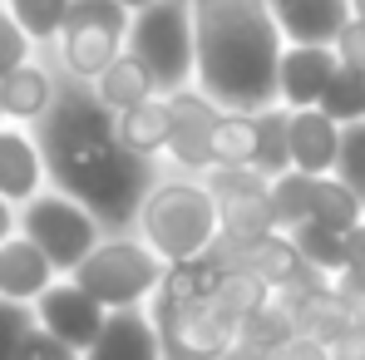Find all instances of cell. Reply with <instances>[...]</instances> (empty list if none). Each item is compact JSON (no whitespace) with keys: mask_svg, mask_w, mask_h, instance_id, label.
Instances as JSON below:
<instances>
[{"mask_svg":"<svg viewBox=\"0 0 365 360\" xmlns=\"http://www.w3.org/2000/svg\"><path fill=\"white\" fill-rule=\"evenodd\" d=\"M45 153L40 138H30L25 128H0V197L10 207H25L30 197L45 192Z\"/></svg>","mask_w":365,"mask_h":360,"instance_id":"cell-12","label":"cell"},{"mask_svg":"<svg viewBox=\"0 0 365 360\" xmlns=\"http://www.w3.org/2000/svg\"><path fill=\"white\" fill-rule=\"evenodd\" d=\"M257 158V114H227L212 128V168H252Z\"/></svg>","mask_w":365,"mask_h":360,"instance_id":"cell-25","label":"cell"},{"mask_svg":"<svg viewBox=\"0 0 365 360\" xmlns=\"http://www.w3.org/2000/svg\"><path fill=\"white\" fill-rule=\"evenodd\" d=\"M292 242H297V252L311 272H321L331 282L346 272V232L321 227V222H302V227H292Z\"/></svg>","mask_w":365,"mask_h":360,"instance_id":"cell-27","label":"cell"},{"mask_svg":"<svg viewBox=\"0 0 365 360\" xmlns=\"http://www.w3.org/2000/svg\"><path fill=\"white\" fill-rule=\"evenodd\" d=\"M69 5H74V0H5V10L15 15V25H20L35 45L60 40L64 20H69Z\"/></svg>","mask_w":365,"mask_h":360,"instance_id":"cell-29","label":"cell"},{"mask_svg":"<svg viewBox=\"0 0 365 360\" xmlns=\"http://www.w3.org/2000/svg\"><path fill=\"white\" fill-rule=\"evenodd\" d=\"M267 197H272L277 227H282V232H292V227L311 222V212H316V178H311V173H297V168H292V173L272 178Z\"/></svg>","mask_w":365,"mask_h":360,"instance_id":"cell-26","label":"cell"},{"mask_svg":"<svg viewBox=\"0 0 365 360\" xmlns=\"http://www.w3.org/2000/svg\"><path fill=\"white\" fill-rule=\"evenodd\" d=\"M133 232L168 267H182L212 252V242L222 237V212H217V197L202 187V178H158L138 207Z\"/></svg>","mask_w":365,"mask_h":360,"instance_id":"cell-3","label":"cell"},{"mask_svg":"<svg viewBox=\"0 0 365 360\" xmlns=\"http://www.w3.org/2000/svg\"><path fill=\"white\" fill-rule=\"evenodd\" d=\"M128 25H133V10H123L114 0H74L60 30V55L69 79L94 84L128 50Z\"/></svg>","mask_w":365,"mask_h":360,"instance_id":"cell-7","label":"cell"},{"mask_svg":"<svg viewBox=\"0 0 365 360\" xmlns=\"http://www.w3.org/2000/svg\"><path fill=\"white\" fill-rule=\"evenodd\" d=\"M168 158L178 163L182 173H207L212 168V128L222 119V109L192 84V89H178V94H168Z\"/></svg>","mask_w":365,"mask_h":360,"instance_id":"cell-8","label":"cell"},{"mask_svg":"<svg viewBox=\"0 0 365 360\" xmlns=\"http://www.w3.org/2000/svg\"><path fill=\"white\" fill-rule=\"evenodd\" d=\"M202 187H207L217 202H232V197L267 192L272 178H267V173H257V168H207V173H202Z\"/></svg>","mask_w":365,"mask_h":360,"instance_id":"cell-30","label":"cell"},{"mask_svg":"<svg viewBox=\"0 0 365 360\" xmlns=\"http://www.w3.org/2000/svg\"><path fill=\"white\" fill-rule=\"evenodd\" d=\"M20 232L55 262L60 277H74V267L109 237L104 222L84 202H74L69 192H60V187H45L40 197H30L20 207Z\"/></svg>","mask_w":365,"mask_h":360,"instance_id":"cell-6","label":"cell"},{"mask_svg":"<svg viewBox=\"0 0 365 360\" xmlns=\"http://www.w3.org/2000/svg\"><path fill=\"white\" fill-rule=\"evenodd\" d=\"M55 94H60V84L35 60L0 79V109H5V119H15V123H40L55 109Z\"/></svg>","mask_w":365,"mask_h":360,"instance_id":"cell-16","label":"cell"},{"mask_svg":"<svg viewBox=\"0 0 365 360\" xmlns=\"http://www.w3.org/2000/svg\"><path fill=\"white\" fill-rule=\"evenodd\" d=\"M84 360H163L158 326H153L148 306H138V311H109L99 341L84 351Z\"/></svg>","mask_w":365,"mask_h":360,"instance_id":"cell-14","label":"cell"},{"mask_svg":"<svg viewBox=\"0 0 365 360\" xmlns=\"http://www.w3.org/2000/svg\"><path fill=\"white\" fill-rule=\"evenodd\" d=\"M94 94H99L114 114H128V109H138V104L158 99V84H153V74L143 69L138 55H128V50H123L119 60L94 79Z\"/></svg>","mask_w":365,"mask_h":360,"instance_id":"cell-17","label":"cell"},{"mask_svg":"<svg viewBox=\"0 0 365 360\" xmlns=\"http://www.w3.org/2000/svg\"><path fill=\"white\" fill-rule=\"evenodd\" d=\"M346 267L351 272H365V222L346 232Z\"/></svg>","mask_w":365,"mask_h":360,"instance_id":"cell-38","label":"cell"},{"mask_svg":"<svg viewBox=\"0 0 365 360\" xmlns=\"http://www.w3.org/2000/svg\"><path fill=\"white\" fill-rule=\"evenodd\" d=\"M336 178L351 182L365 202V123H346L341 128V158H336Z\"/></svg>","mask_w":365,"mask_h":360,"instance_id":"cell-32","label":"cell"},{"mask_svg":"<svg viewBox=\"0 0 365 360\" xmlns=\"http://www.w3.org/2000/svg\"><path fill=\"white\" fill-rule=\"evenodd\" d=\"M55 282H60L55 262L25 237V232H15V237L0 247V297H5V301H25V306H35Z\"/></svg>","mask_w":365,"mask_h":360,"instance_id":"cell-13","label":"cell"},{"mask_svg":"<svg viewBox=\"0 0 365 360\" xmlns=\"http://www.w3.org/2000/svg\"><path fill=\"white\" fill-rule=\"evenodd\" d=\"M257 173L267 178H282L292 173V109H262L257 114V158H252Z\"/></svg>","mask_w":365,"mask_h":360,"instance_id":"cell-22","label":"cell"},{"mask_svg":"<svg viewBox=\"0 0 365 360\" xmlns=\"http://www.w3.org/2000/svg\"><path fill=\"white\" fill-rule=\"evenodd\" d=\"M168 262L138 237V232H109L79 267H74V287H84L104 311H138L148 306L153 292L163 287Z\"/></svg>","mask_w":365,"mask_h":360,"instance_id":"cell-4","label":"cell"},{"mask_svg":"<svg viewBox=\"0 0 365 360\" xmlns=\"http://www.w3.org/2000/svg\"><path fill=\"white\" fill-rule=\"evenodd\" d=\"M287 45H331L351 25V0H267Z\"/></svg>","mask_w":365,"mask_h":360,"instance_id":"cell-10","label":"cell"},{"mask_svg":"<svg viewBox=\"0 0 365 360\" xmlns=\"http://www.w3.org/2000/svg\"><path fill=\"white\" fill-rule=\"evenodd\" d=\"M15 360H84L79 351H69L64 341H55L45 326H35L30 336H25V346H20V356Z\"/></svg>","mask_w":365,"mask_h":360,"instance_id":"cell-34","label":"cell"},{"mask_svg":"<svg viewBox=\"0 0 365 360\" xmlns=\"http://www.w3.org/2000/svg\"><path fill=\"white\" fill-rule=\"evenodd\" d=\"M40 153L50 187L69 192L84 202L104 232H128L138 227V207L153 192L158 168L123 148L119 138V114L94 94L84 79H64L55 94V109L40 119Z\"/></svg>","mask_w":365,"mask_h":360,"instance_id":"cell-1","label":"cell"},{"mask_svg":"<svg viewBox=\"0 0 365 360\" xmlns=\"http://www.w3.org/2000/svg\"><path fill=\"white\" fill-rule=\"evenodd\" d=\"M272 360H331V351H326L321 341H311V336L297 331L287 346H277V351H272Z\"/></svg>","mask_w":365,"mask_h":360,"instance_id":"cell-36","label":"cell"},{"mask_svg":"<svg viewBox=\"0 0 365 360\" xmlns=\"http://www.w3.org/2000/svg\"><path fill=\"white\" fill-rule=\"evenodd\" d=\"M217 212H222V237H232L237 247H252V242H262V237H272V232H282L267 192H252V197L217 202Z\"/></svg>","mask_w":365,"mask_h":360,"instance_id":"cell-23","label":"cell"},{"mask_svg":"<svg viewBox=\"0 0 365 360\" xmlns=\"http://www.w3.org/2000/svg\"><path fill=\"white\" fill-rule=\"evenodd\" d=\"M15 232H20V207H10V202L0 197V247L15 237Z\"/></svg>","mask_w":365,"mask_h":360,"instance_id":"cell-39","label":"cell"},{"mask_svg":"<svg viewBox=\"0 0 365 360\" xmlns=\"http://www.w3.org/2000/svg\"><path fill=\"white\" fill-rule=\"evenodd\" d=\"M30 45H35V40L15 25V15H10V10H0V79H5V74H15L20 64H30Z\"/></svg>","mask_w":365,"mask_h":360,"instance_id":"cell-33","label":"cell"},{"mask_svg":"<svg viewBox=\"0 0 365 360\" xmlns=\"http://www.w3.org/2000/svg\"><path fill=\"white\" fill-rule=\"evenodd\" d=\"M242 272H252L257 282H267L272 292H282V287H292L306 272V262L297 252V242H292V232H272V237L242 247Z\"/></svg>","mask_w":365,"mask_h":360,"instance_id":"cell-18","label":"cell"},{"mask_svg":"<svg viewBox=\"0 0 365 360\" xmlns=\"http://www.w3.org/2000/svg\"><path fill=\"white\" fill-rule=\"evenodd\" d=\"M351 326H356V311H351V301L341 297L336 287L316 292V297L297 311V331H302V336H311V341H321V346L341 341Z\"/></svg>","mask_w":365,"mask_h":360,"instance_id":"cell-21","label":"cell"},{"mask_svg":"<svg viewBox=\"0 0 365 360\" xmlns=\"http://www.w3.org/2000/svg\"><path fill=\"white\" fill-rule=\"evenodd\" d=\"M114 5H123V10H143V5H153V0H114Z\"/></svg>","mask_w":365,"mask_h":360,"instance_id":"cell-42","label":"cell"},{"mask_svg":"<svg viewBox=\"0 0 365 360\" xmlns=\"http://www.w3.org/2000/svg\"><path fill=\"white\" fill-rule=\"evenodd\" d=\"M336 69H341V60H336L331 45H287L282 74H277L282 109H316Z\"/></svg>","mask_w":365,"mask_h":360,"instance_id":"cell-11","label":"cell"},{"mask_svg":"<svg viewBox=\"0 0 365 360\" xmlns=\"http://www.w3.org/2000/svg\"><path fill=\"white\" fill-rule=\"evenodd\" d=\"M267 301H272V287H267V282H257L252 272H242V267H237V272H227V277L212 287L207 306H212V311H217L232 331H242V321H247V316H257Z\"/></svg>","mask_w":365,"mask_h":360,"instance_id":"cell-20","label":"cell"},{"mask_svg":"<svg viewBox=\"0 0 365 360\" xmlns=\"http://www.w3.org/2000/svg\"><path fill=\"white\" fill-rule=\"evenodd\" d=\"M197 89L227 114H262L282 104L277 74L287 35L267 0H192Z\"/></svg>","mask_w":365,"mask_h":360,"instance_id":"cell-2","label":"cell"},{"mask_svg":"<svg viewBox=\"0 0 365 360\" xmlns=\"http://www.w3.org/2000/svg\"><path fill=\"white\" fill-rule=\"evenodd\" d=\"M311 222H321V227H336V232H351V227H361V222H365L361 192H356L351 182H341L336 173L316 178V212H311Z\"/></svg>","mask_w":365,"mask_h":360,"instance_id":"cell-24","label":"cell"},{"mask_svg":"<svg viewBox=\"0 0 365 360\" xmlns=\"http://www.w3.org/2000/svg\"><path fill=\"white\" fill-rule=\"evenodd\" d=\"M351 20H365V0H351Z\"/></svg>","mask_w":365,"mask_h":360,"instance_id":"cell-43","label":"cell"},{"mask_svg":"<svg viewBox=\"0 0 365 360\" xmlns=\"http://www.w3.org/2000/svg\"><path fill=\"white\" fill-rule=\"evenodd\" d=\"M351 301V311H356V326H365V292H356V297H346Z\"/></svg>","mask_w":365,"mask_h":360,"instance_id":"cell-41","label":"cell"},{"mask_svg":"<svg viewBox=\"0 0 365 360\" xmlns=\"http://www.w3.org/2000/svg\"><path fill=\"white\" fill-rule=\"evenodd\" d=\"M0 128H5V109H0Z\"/></svg>","mask_w":365,"mask_h":360,"instance_id":"cell-44","label":"cell"},{"mask_svg":"<svg viewBox=\"0 0 365 360\" xmlns=\"http://www.w3.org/2000/svg\"><path fill=\"white\" fill-rule=\"evenodd\" d=\"M336 60L346 64V69H361V74H365V20H351V25L341 30V40H336Z\"/></svg>","mask_w":365,"mask_h":360,"instance_id":"cell-35","label":"cell"},{"mask_svg":"<svg viewBox=\"0 0 365 360\" xmlns=\"http://www.w3.org/2000/svg\"><path fill=\"white\" fill-rule=\"evenodd\" d=\"M35 326H40V321H35V306L0 297V360L20 356V346H25V336H30Z\"/></svg>","mask_w":365,"mask_h":360,"instance_id":"cell-31","label":"cell"},{"mask_svg":"<svg viewBox=\"0 0 365 360\" xmlns=\"http://www.w3.org/2000/svg\"><path fill=\"white\" fill-rule=\"evenodd\" d=\"M222 360H272V351H257V346H247V341H237V346H232V351H227Z\"/></svg>","mask_w":365,"mask_h":360,"instance_id":"cell-40","label":"cell"},{"mask_svg":"<svg viewBox=\"0 0 365 360\" xmlns=\"http://www.w3.org/2000/svg\"><path fill=\"white\" fill-rule=\"evenodd\" d=\"M35 321H40L55 341H64L69 351H79V356H84V351L99 341V331H104L109 311L89 297L84 287H74L69 277H60L45 297L35 301Z\"/></svg>","mask_w":365,"mask_h":360,"instance_id":"cell-9","label":"cell"},{"mask_svg":"<svg viewBox=\"0 0 365 360\" xmlns=\"http://www.w3.org/2000/svg\"><path fill=\"white\" fill-rule=\"evenodd\" d=\"M326 119H336L341 128L346 123H365V74L361 69H336L331 74V84H326V94H321V104H316Z\"/></svg>","mask_w":365,"mask_h":360,"instance_id":"cell-28","label":"cell"},{"mask_svg":"<svg viewBox=\"0 0 365 360\" xmlns=\"http://www.w3.org/2000/svg\"><path fill=\"white\" fill-rule=\"evenodd\" d=\"M168 128H173V119H168V94H158V99H148V104L119 114L123 148H133V153L148 158V163H153L158 153H168Z\"/></svg>","mask_w":365,"mask_h":360,"instance_id":"cell-19","label":"cell"},{"mask_svg":"<svg viewBox=\"0 0 365 360\" xmlns=\"http://www.w3.org/2000/svg\"><path fill=\"white\" fill-rule=\"evenodd\" d=\"M331 351V360H365V326H351L341 341H331L326 346Z\"/></svg>","mask_w":365,"mask_h":360,"instance_id":"cell-37","label":"cell"},{"mask_svg":"<svg viewBox=\"0 0 365 360\" xmlns=\"http://www.w3.org/2000/svg\"><path fill=\"white\" fill-rule=\"evenodd\" d=\"M128 55H138L153 74L158 94H178L197 84V30H192V0H153L133 10L128 25Z\"/></svg>","mask_w":365,"mask_h":360,"instance_id":"cell-5","label":"cell"},{"mask_svg":"<svg viewBox=\"0 0 365 360\" xmlns=\"http://www.w3.org/2000/svg\"><path fill=\"white\" fill-rule=\"evenodd\" d=\"M341 158V123L326 119L321 109H292V168L326 178Z\"/></svg>","mask_w":365,"mask_h":360,"instance_id":"cell-15","label":"cell"}]
</instances>
